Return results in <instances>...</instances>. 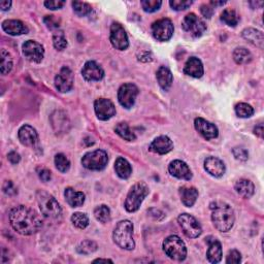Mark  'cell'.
<instances>
[{
	"label": "cell",
	"mask_w": 264,
	"mask_h": 264,
	"mask_svg": "<svg viewBox=\"0 0 264 264\" xmlns=\"http://www.w3.org/2000/svg\"><path fill=\"white\" fill-rule=\"evenodd\" d=\"M9 223L22 235H32L43 227V220L34 209L25 205L14 207L9 213Z\"/></svg>",
	"instance_id": "obj_1"
},
{
	"label": "cell",
	"mask_w": 264,
	"mask_h": 264,
	"mask_svg": "<svg viewBox=\"0 0 264 264\" xmlns=\"http://www.w3.org/2000/svg\"><path fill=\"white\" fill-rule=\"evenodd\" d=\"M212 221L214 226L221 232H228L235 225V216L232 207L225 203L210 204Z\"/></svg>",
	"instance_id": "obj_2"
},
{
	"label": "cell",
	"mask_w": 264,
	"mask_h": 264,
	"mask_svg": "<svg viewBox=\"0 0 264 264\" xmlns=\"http://www.w3.org/2000/svg\"><path fill=\"white\" fill-rule=\"evenodd\" d=\"M113 238L115 244L121 249L132 251L135 248L132 222L129 220L120 221L114 229Z\"/></svg>",
	"instance_id": "obj_3"
},
{
	"label": "cell",
	"mask_w": 264,
	"mask_h": 264,
	"mask_svg": "<svg viewBox=\"0 0 264 264\" xmlns=\"http://www.w3.org/2000/svg\"><path fill=\"white\" fill-rule=\"evenodd\" d=\"M150 189L145 182L134 184L127 194L125 200V208L128 213H134L139 210L145 198L149 195Z\"/></svg>",
	"instance_id": "obj_4"
},
{
	"label": "cell",
	"mask_w": 264,
	"mask_h": 264,
	"mask_svg": "<svg viewBox=\"0 0 264 264\" xmlns=\"http://www.w3.org/2000/svg\"><path fill=\"white\" fill-rule=\"evenodd\" d=\"M37 204L44 217L48 219H57L62 214V208L56 198L46 191H37Z\"/></svg>",
	"instance_id": "obj_5"
},
{
	"label": "cell",
	"mask_w": 264,
	"mask_h": 264,
	"mask_svg": "<svg viewBox=\"0 0 264 264\" xmlns=\"http://www.w3.org/2000/svg\"><path fill=\"white\" fill-rule=\"evenodd\" d=\"M163 251L166 256L176 261H184L187 257L185 242L177 235H170L163 241Z\"/></svg>",
	"instance_id": "obj_6"
},
{
	"label": "cell",
	"mask_w": 264,
	"mask_h": 264,
	"mask_svg": "<svg viewBox=\"0 0 264 264\" xmlns=\"http://www.w3.org/2000/svg\"><path fill=\"white\" fill-rule=\"evenodd\" d=\"M109 162L108 153L103 150H95L84 155L82 158L83 166L89 171H102Z\"/></svg>",
	"instance_id": "obj_7"
},
{
	"label": "cell",
	"mask_w": 264,
	"mask_h": 264,
	"mask_svg": "<svg viewBox=\"0 0 264 264\" xmlns=\"http://www.w3.org/2000/svg\"><path fill=\"white\" fill-rule=\"evenodd\" d=\"M152 35L158 41H167L170 40L173 35L175 27L170 19H160L157 20L152 24L151 27Z\"/></svg>",
	"instance_id": "obj_8"
},
{
	"label": "cell",
	"mask_w": 264,
	"mask_h": 264,
	"mask_svg": "<svg viewBox=\"0 0 264 264\" xmlns=\"http://www.w3.org/2000/svg\"><path fill=\"white\" fill-rule=\"evenodd\" d=\"M177 222L187 237L196 238L202 235V225L199 224V222L193 216L189 214H182L178 216Z\"/></svg>",
	"instance_id": "obj_9"
},
{
	"label": "cell",
	"mask_w": 264,
	"mask_h": 264,
	"mask_svg": "<svg viewBox=\"0 0 264 264\" xmlns=\"http://www.w3.org/2000/svg\"><path fill=\"white\" fill-rule=\"evenodd\" d=\"M182 27L184 31H186L189 34H191L193 37H200L206 30L205 23L193 13L188 14L184 18Z\"/></svg>",
	"instance_id": "obj_10"
},
{
	"label": "cell",
	"mask_w": 264,
	"mask_h": 264,
	"mask_svg": "<svg viewBox=\"0 0 264 264\" xmlns=\"http://www.w3.org/2000/svg\"><path fill=\"white\" fill-rule=\"evenodd\" d=\"M137 95H139V88L132 83H127L120 87L118 100L123 108L129 110L134 105Z\"/></svg>",
	"instance_id": "obj_11"
},
{
	"label": "cell",
	"mask_w": 264,
	"mask_h": 264,
	"mask_svg": "<svg viewBox=\"0 0 264 264\" xmlns=\"http://www.w3.org/2000/svg\"><path fill=\"white\" fill-rule=\"evenodd\" d=\"M110 40L112 46L119 51H124L129 47V40L123 26L119 23H113L111 26Z\"/></svg>",
	"instance_id": "obj_12"
},
{
	"label": "cell",
	"mask_w": 264,
	"mask_h": 264,
	"mask_svg": "<svg viewBox=\"0 0 264 264\" xmlns=\"http://www.w3.org/2000/svg\"><path fill=\"white\" fill-rule=\"evenodd\" d=\"M23 55L31 62L39 63L45 57V49L35 40H27L22 46Z\"/></svg>",
	"instance_id": "obj_13"
},
{
	"label": "cell",
	"mask_w": 264,
	"mask_h": 264,
	"mask_svg": "<svg viewBox=\"0 0 264 264\" xmlns=\"http://www.w3.org/2000/svg\"><path fill=\"white\" fill-rule=\"evenodd\" d=\"M75 77L70 68L64 66L60 69L55 77V87L61 93L69 92L73 88Z\"/></svg>",
	"instance_id": "obj_14"
},
{
	"label": "cell",
	"mask_w": 264,
	"mask_h": 264,
	"mask_svg": "<svg viewBox=\"0 0 264 264\" xmlns=\"http://www.w3.org/2000/svg\"><path fill=\"white\" fill-rule=\"evenodd\" d=\"M94 110L97 118L101 121H108L116 115L115 104L107 98H99L95 100Z\"/></svg>",
	"instance_id": "obj_15"
},
{
	"label": "cell",
	"mask_w": 264,
	"mask_h": 264,
	"mask_svg": "<svg viewBox=\"0 0 264 264\" xmlns=\"http://www.w3.org/2000/svg\"><path fill=\"white\" fill-rule=\"evenodd\" d=\"M82 76L87 82H99L104 78V70L95 61H88L82 69Z\"/></svg>",
	"instance_id": "obj_16"
},
{
	"label": "cell",
	"mask_w": 264,
	"mask_h": 264,
	"mask_svg": "<svg viewBox=\"0 0 264 264\" xmlns=\"http://www.w3.org/2000/svg\"><path fill=\"white\" fill-rule=\"evenodd\" d=\"M194 126L195 129L207 141L217 139L219 135V130L217 128V126L213 123L206 121L204 118H196L194 121Z\"/></svg>",
	"instance_id": "obj_17"
},
{
	"label": "cell",
	"mask_w": 264,
	"mask_h": 264,
	"mask_svg": "<svg viewBox=\"0 0 264 264\" xmlns=\"http://www.w3.org/2000/svg\"><path fill=\"white\" fill-rule=\"evenodd\" d=\"M168 172L170 174L179 179L190 181L192 178V172L186 162L182 160H174L168 165Z\"/></svg>",
	"instance_id": "obj_18"
},
{
	"label": "cell",
	"mask_w": 264,
	"mask_h": 264,
	"mask_svg": "<svg viewBox=\"0 0 264 264\" xmlns=\"http://www.w3.org/2000/svg\"><path fill=\"white\" fill-rule=\"evenodd\" d=\"M18 137L20 143L25 147H34L38 141L36 130L30 125H23L19 129Z\"/></svg>",
	"instance_id": "obj_19"
},
{
	"label": "cell",
	"mask_w": 264,
	"mask_h": 264,
	"mask_svg": "<svg viewBox=\"0 0 264 264\" xmlns=\"http://www.w3.org/2000/svg\"><path fill=\"white\" fill-rule=\"evenodd\" d=\"M173 149H174V144L172 140L165 135L156 137L149 147V150L151 152L159 154V155H164V154L170 153Z\"/></svg>",
	"instance_id": "obj_20"
},
{
	"label": "cell",
	"mask_w": 264,
	"mask_h": 264,
	"mask_svg": "<svg viewBox=\"0 0 264 264\" xmlns=\"http://www.w3.org/2000/svg\"><path fill=\"white\" fill-rule=\"evenodd\" d=\"M205 170L212 176L221 177L224 176L226 172V167L224 162L219 159V158L207 157L205 160Z\"/></svg>",
	"instance_id": "obj_21"
},
{
	"label": "cell",
	"mask_w": 264,
	"mask_h": 264,
	"mask_svg": "<svg viewBox=\"0 0 264 264\" xmlns=\"http://www.w3.org/2000/svg\"><path fill=\"white\" fill-rule=\"evenodd\" d=\"M2 29L9 35H22L29 32L28 27L20 20H5L2 22Z\"/></svg>",
	"instance_id": "obj_22"
},
{
	"label": "cell",
	"mask_w": 264,
	"mask_h": 264,
	"mask_svg": "<svg viewBox=\"0 0 264 264\" xmlns=\"http://www.w3.org/2000/svg\"><path fill=\"white\" fill-rule=\"evenodd\" d=\"M184 73L195 79L202 78L205 73L203 62L196 57H190L184 66Z\"/></svg>",
	"instance_id": "obj_23"
},
{
	"label": "cell",
	"mask_w": 264,
	"mask_h": 264,
	"mask_svg": "<svg viewBox=\"0 0 264 264\" xmlns=\"http://www.w3.org/2000/svg\"><path fill=\"white\" fill-rule=\"evenodd\" d=\"M207 244H208V249L206 252V257L207 260L210 263H219L222 259V246L221 242L214 238V237H208L207 238Z\"/></svg>",
	"instance_id": "obj_24"
},
{
	"label": "cell",
	"mask_w": 264,
	"mask_h": 264,
	"mask_svg": "<svg viewBox=\"0 0 264 264\" xmlns=\"http://www.w3.org/2000/svg\"><path fill=\"white\" fill-rule=\"evenodd\" d=\"M179 196L185 206L191 207L195 205L198 198V190L195 187H188L184 186L179 188Z\"/></svg>",
	"instance_id": "obj_25"
},
{
	"label": "cell",
	"mask_w": 264,
	"mask_h": 264,
	"mask_svg": "<svg viewBox=\"0 0 264 264\" xmlns=\"http://www.w3.org/2000/svg\"><path fill=\"white\" fill-rule=\"evenodd\" d=\"M235 189L236 193L245 199L251 198L253 195H254V192H255L254 184H253L250 179H247V178L238 179V181L235 183Z\"/></svg>",
	"instance_id": "obj_26"
},
{
	"label": "cell",
	"mask_w": 264,
	"mask_h": 264,
	"mask_svg": "<svg viewBox=\"0 0 264 264\" xmlns=\"http://www.w3.org/2000/svg\"><path fill=\"white\" fill-rule=\"evenodd\" d=\"M156 78H157L158 84H159V86L164 91H168L171 89V87L173 85V82H174V77H173L172 71L167 67H165V66L159 67V69L157 70Z\"/></svg>",
	"instance_id": "obj_27"
},
{
	"label": "cell",
	"mask_w": 264,
	"mask_h": 264,
	"mask_svg": "<svg viewBox=\"0 0 264 264\" xmlns=\"http://www.w3.org/2000/svg\"><path fill=\"white\" fill-rule=\"evenodd\" d=\"M241 35L253 46L258 47L260 49L263 48L264 36H263V33L261 32V31H259L255 28L250 27V28H246L244 31H242Z\"/></svg>",
	"instance_id": "obj_28"
},
{
	"label": "cell",
	"mask_w": 264,
	"mask_h": 264,
	"mask_svg": "<svg viewBox=\"0 0 264 264\" xmlns=\"http://www.w3.org/2000/svg\"><path fill=\"white\" fill-rule=\"evenodd\" d=\"M64 197L66 199V203L71 207L82 206L84 203H85V194L80 191H76V190L71 187L65 189Z\"/></svg>",
	"instance_id": "obj_29"
},
{
	"label": "cell",
	"mask_w": 264,
	"mask_h": 264,
	"mask_svg": "<svg viewBox=\"0 0 264 264\" xmlns=\"http://www.w3.org/2000/svg\"><path fill=\"white\" fill-rule=\"evenodd\" d=\"M115 171L119 177L127 179L132 174V167L130 163L123 157H119L115 162Z\"/></svg>",
	"instance_id": "obj_30"
},
{
	"label": "cell",
	"mask_w": 264,
	"mask_h": 264,
	"mask_svg": "<svg viewBox=\"0 0 264 264\" xmlns=\"http://www.w3.org/2000/svg\"><path fill=\"white\" fill-rule=\"evenodd\" d=\"M52 125L55 131L58 133L62 131H67L66 126L69 125V122L64 114L61 112H56L52 115Z\"/></svg>",
	"instance_id": "obj_31"
},
{
	"label": "cell",
	"mask_w": 264,
	"mask_h": 264,
	"mask_svg": "<svg viewBox=\"0 0 264 264\" xmlns=\"http://www.w3.org/2000/svg\"><path fill=\"white\" fill-rule=\"evenodd\" d=\"M234 59L237 64H248V63L252 61L253 56L248 49L239 47L234 51Z\"/></svg>",
	"instance_id": "obj_32"
},
{
	"label": "cell",
	"mask_w": 264,
	"mask_h": 264,
	"mask_svg": "<svg viewBox=\"0 0 264 264\" xmlns=\"http://www.w3.org/2000/svg\"><path fill=\"white\" fill-rule=\"evenodd\" d=\"M115 131L119 136H121L123 140L127 142H132V141H135L136 139L134 132L130 129L129 125L127 123H124V122L119 123L117 126H116Z\"/></svg>",
	"instance_id": "obj_33"
},
{
	"label": "cell",
	"mask_w": 264,
	"mask_h": 264,
	"mask_svg": "<svg viewBox=\"0 0 264 264\" xmlns=\"http://www.w3.org/2000/svg\"><path fill=\"white\" fill-rule=\"evenodd\" d=\"M221 21L228 26L235 27L239 22V16L236 14L235 9L226 8L221 14Z\"/></svg>",
	"instance_id": "obj_34"
},
{
	"label": "cell",
	"mask_w": 264,
	"mask_h": 264,
	"mask_svg": "<svg viewBox=\"0 0 264 264\" xmlns=\"http://www.w3.org/2000/svg\"><path fill=\"white\" fill-rule=\"evenodd\" d=\"M94 217L100 223H108L111 221V209L108 205H101L94 209Z\"/></svg>",
	"instance_id": "obj_35"
},
{
	"label": "cell",
	"mask_w": 264,
	"mask_h": 264,
	"mask_svg": "<svg viewBox=\"0 0 264 264\" xmlns=\"http://www.w3.org/2000/svg\"><path fill=\"white\" fill-rule=\"evenodd\" d=\"M1 66H0V70H1L2 75H7L13 69V58L10 56L9 53L5 50H1Z\"/></svg>",
	"instance_id": "obj_36"
},
{
	"label": "cell",
	"mask_w": 264,
	"mask_h": 264,
	"mask_svg": "<svg viewBox=\"0 0 264 264\" xmlns=\"http://www.w3.org/2000/svg\"><path fill=\"white\" fill-rule=\"evenodd\" d=\"M71 222L75 227L78 229H85L89 225V218L86 214L84 213H75L71 216Z\"/></svg>",
	"instance_id": "obj_37"
},
{
	"label": "cell",
	"mask_w": 264,
	"mask_h": 264,
	"mask_svg": "<svg viewBox=\"0 0 264 264\" xmlns=\"http://www.w3.org/2000/svg\"><path fill=\"white\" fill-rule=\"evenodd\" d=\"M235 114L237 115V117L239 118H250L254 115V109H253L250 104L240 102L235 105Z\"/></svg>",
	"instance_id": "obj_38"
},
{
	"label": "cell",
	"mask_w": 264,
	"mask_h": 264,
	"mask_svg": "<svg viewBox=\"0 0 264 264\" xmlns=\"http://www.w3.org/2000/svg\"><path fill=\"white\" fill-rule=\"evenodd\" d=\"M97 250V244L93 240H84L77 247L79 254L89 255Z\"/></svg>",
	"instance_id": "obj_39"
},
{
	"label": "cell",
	"mask_w": 264,
	"mask_h": 264,
	"mask_svg": "<svg viewBox=\"0 0 264 264\" xmlns=\"http://www.w3.org/2000/svg\"><path fill=\"white\" fill-rule=\"evenodd\" d=\"M71 4H72L73 12L80 17H85L92 12V6L87 2L73 1Z\"/></svg>",
	"instance_id": "obj_40"
},
{
	"label": "cell",
	"mask_w": 264,
	"mask_h": 264,
	"mask_svg": "<svg viewBox=\"0 0 264 264\" xmlns=\"http://www.w3.org/2000/svg\"><path fill=\"white\" fill-rule=\"evenodd\" d=\"M56 168L61 173H67L70 168V161L64 154H57L55 156Z\"/></svg>",
	"instance_id": "obj_41"
},
{
	"label": "cell",
	"mask_w": 264,
	"mask_h": 264,
	"mask_svg": "<svg viewBox=\"0 0 264 264\" xmlns=\"http://www.w3.org/2000/svg\"><path fill=\"white\" fill-rule=\"evenodd\" d=\"M53 45L58 51H63L67 47V40L63 31H57L53 35Z\"/></svg>",
	"instance_id": "obj_42"
},
{
	"label": "cell",
	"mask_w": 264,
	"mask_h": 264,
	"mask_svg": "<svg viewBox=\"0 0 264 264\" xmlns=\"http://www.w3.org/2000/svg\"><path fill=\"white\" fill-rule=\"evenodd\" d=\"M141 4L146 13H155L162 5L160 0H142Z\"/></svg>",
	"instance_id": "obj_43"
},
{
	"label": "cell",
	"mask_w": 264,
	"mask_h": 264,
	"mask_svg": "<svg viewBox=\"0 0 264 264\" xmlns=\"http://www.w3.org/2000/svg\"><path fill=\"white\" fill-rule=\"evenodd\" d=\"M191 0H171L170 5L173 9L181 12V10H185L192 5Z\"/></svg>",
	"instance_id": "obj_44"
},
{
	"label": "cell",
	"mask_w": 264,
	"mask_h": 264,
	"mask_svg": "<svg viewBox=\"0 0 264 264\" xmlns=\"http://www.w3.org/2000/svg\"><path fill=\"white\" fill-rule=\"evenodd\" d=\"M232 153H234V156L235 157L236 160H239V161H247L248 158H249V153L246 149H244V147H235L234 150H232Z\"/></svg>",
	"instance_id": "obj_45"
},
{
	"label": "cell",
	"mask_w": 264,
	"mask_h": 264,
	"mask_svg": "<svg viewBox=\"0 0 264 264\" xmlns=\"http://www.w3.org/2000/svg\"><path fill=\"white\" fill-rule=\"evenodd\" d=\"M241 261V255L237 250H231L229 251L227 258H226V263L227 264H238Z\"/></svg>",
	"instance_id": "obj_46"
},
{
	"label": "cell",
	"mask_w": 264,
	"mask_h": 264,
	"mask_svg": "<svg viewBox=\"0 0 264 264\" xmlns=\"http://www.w3.org/2000/svg\"><path fill=\"white\" fill-rule=\"evenodd\" d=\"M44 23L51 30L58 29L60 26V21L55 16H46L44 18Z\"/></svg>",
	"instance_id": "obj_47"
},
{
	"label": "cell",
	"mask_w": 264,
	"mask_h": 264,
	"mask_svg": "<svg viewBox=\"0 0 264 264\" xmlns=\"http://www.w3.org/2000/svg\"><path fill=\"white\" fill-rule=\"evenodd\" d=\"M44 4L49 9L56 10L64 6L65 1H63V0H48V1H45Z\"/></svg>",
	"instance_id": "obj_48"
},
{
	"label": "cell",
	"mask_w": 264,
	"mask_h": 264,
	"mask_svg": "<svg viewBox=\"0 0 264 264\" xmlns=\"http://www.w3.org/2000/svg\"><path fill=\"white\" fill-rule=\"evenodd\" d=\"M200 13L205 18L209 19L214 14V7L210 4H203L200 6Z\"/></svg>",
	"instance_id": "obj_49"
},
{
	"label": "cell",
	"mask_w": 264,
	"mask_h": 264,
	"mask_svg": "<svg viewBox=\"0 0 264 264\" xmlns=\"http://www.w3.org/2000/svg\"><path fill=\"white\" fill-rule=\"evenodd\" d=\"M3 192L6 194V195H14L17 193V189L15 188L14 184L10 182V181H6L4 184H3Z\"/></svg>",
	"instance_id": "obj_50"
},
{
	"label": "cell",
	"mask_w": 264,
	"mask_h": 264,
	"mask_svg": "<svg viewBox=\"0 0 264 264\" xmlns=\"http://www.w3.org/2000/svg\"><path fill=\"white\" fill-rule=\"evenodd\" d=\"M38 176L43 182H49L52 178L51 172L47 170V168H40V170H38Z\"/></svg>",
	"instance_id": "obj_51"
},
{
	"label": "cell",
	"mask_w": 264,
	"mask_h": 264,
	"mask_svg": "<svg viewBox=\"0 0 264 264\" xmlns=\"http://www.w3.org/2000/svg\"><path fill=\"white\" fill-rule=\"evenodd\" d=\"M7 159L12 164H18L21 161V157L17 152L12 151L7 154Z\"/></svg>",
	"instance_id": "obj_52"
},
{
	"label": "cell",
	"mask_w": 264,
	"mask_h": 264,
	"mask_svg": "<svg viewBox=\"0 0 264 264\" xmlns=\"http://www.w3.org/2000/svg\"><path fill=\"white\" fill-rule=\"evenodd\" d=\"M153 57L150 52H143L141 53V55L139 56V60L142 62H150L152 61Z\"/></svg>",
	"instance_id": "obj_53"
},
{
	"label": "cell",
	"mask_w": 264,
	"mask_h": 264,
	"mask_svg": "<svg viewBox=\"0 0 264 264\" xmlns=\"http://www.w3.org/2000/svg\"><path fill=\"white\" fill-rule=\"evenodd\" d=\"M12 1H8V0H3V1L0 2V8H1V10H3V12H5V10H8L10 8V6H12Z\"/></svg>",
	"instance_id": "obj_54"
},
{
	"label": "cell",
	"mask_w": 264,
	"mask_h": 264,
	"mask_svg": "<svg viewBox=\"0 0 264 264\" xmlns=\"http://www.w3.org/2000/svg\"><path fill=\"white\" fill-rule=\"evenodd\" d=\"M263 125L262 124H259V125H257L256 126V127L254 128V133L257 135V136H259L260 137V139H262V137H263Z\"/></svg>",
	"instance_id": "obj_55"
},
{
	"label": "cell",
	"mask_w": 264,
	"mask_h": 264,
	"mask_svg": "<svg viewBox=\"0 0 264 264\" xmlns=\"http://www.w3.org/2000/svg\"><path fill=\"white\" fill-rule=\"evenodd\" d=\"M263 3V1H250V5L252 6V8H261Z\"/></svg>",
	"instance_id": "obj_56"
},
{
	"label": "cell",
	"mask_w": 264,
	"mask_h": 264,
	"mask_svg": "<svg viewBox=\"0 0 264 264\" xmlns=\"http://www.w3.org/2000/svg\"><path fill=\"white\" fill-rule=\"evenodd\" d=\"M226 3V1H210V5L214 6H220V5H224Z\"/></svg>",
	"instance_id": "obj_57"
},
{
	"label": "cell",
	"mask_w": 264,
	"mask_h": 264,
	"mask_svg": "<svg viewBox=\"0 0 264 264\" xmlns=\"http://www.w3.org/2000/svg\"><path fill=\"white\" fill-rule=\"evenodd\" d=\"M94 262H111V263H113V261L110 260V259H102V258L94 260Z\"/></svg>",
	"instance_id": "obj_58"
}]
</instances>
